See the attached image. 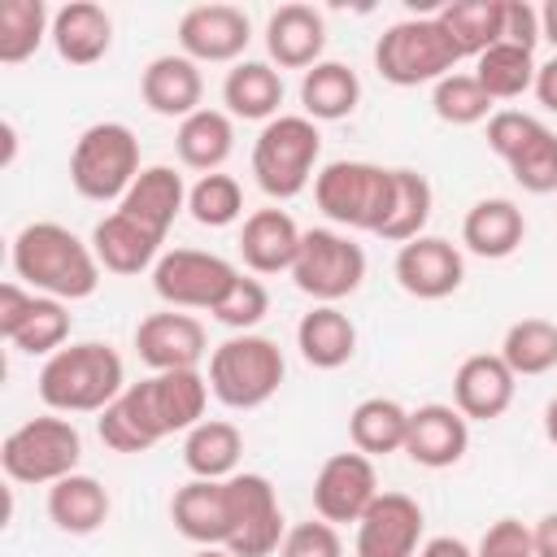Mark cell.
<instances>
[{
	"instance_id": "6da1fadb",
	"label": "cell",
	"mask_w": 557,
	"mask_h": 557,
	"mask_svg": "<svg viewBox=\"0 0 557 557\" xmlns=\"http://www.w3.org/2000/svg\"><path fill=\"white\" fill-rule=\"evenodd\" d=\"M13 278L52 300H87L100 287V261L61 222H26L9 248Z\"/></svg>"
},
{
	"instance_id": "7a4b0ae2",
	"label": "cell",
	"mask_w": 557,
	"mask_h": 557,
	"mask_svg": "<svg viewBox=\"0 0 557 557\" xmlns=\"http://www.w3.org/2000/svg\"><path fill=\"white\" fill-rule=\"evenodd\" d=\"M35 387H39V400L48 405V413H65V418L100 413L126 392V366L113 344L78 339V344H65L61 352L44 357Z\"/></svg>"
},
{
	"instance_id": "3957f363",
	"label": "cell",
	"mask_w": 557,
	"mask_h": 557,
	"mask_svg": "<svg viewBox=\"0 0 557 557\" xmlns=\"http://www.w3.org/2000/svg\"><path fill=\"white\" fill-rule=\"evenodd\" d=\"M322 161V131L305 113H278L252 139V178L270 200H296Z\"/></svg>"
},
{
	"instance_id": "277c9868",
	"label": "cell",
	"mask_w": 557,
	"mask_h": 557,
	"mask_svg": "<svg viewBox=\"0 0 557 557\" xmlns=\"http://www.w3.org/2000/svg\"><path fill=\"white\" fill-rule=\"evenodd\" d=\"M283 374H287L283 348L257 331H244V335L222 339L209 352L205 379H209V392L218 405L248 413V409H261L265 400H274V392L283 387Z\"/></svg>"
},
{
	"instance_id": "5b68a950",
	"label": "cell",
	"mask_w": 557,
	"mask_h": 557,
	"mask_svg": "<svg viewBox=\"0 0 557 557\" xmlns=\"http://www.w3.org/2000/svg\"><path fill=\"white\" fill-rule=\"evenodd\" d=\"M83 461V435L65 413H39L13 426L0 444V470L9 483L52 487Z\"/></svg>"
},
{
	"instance_id": "8992f818",
	"label": "cell",
	"mask_w": 557,
	"mask_h": 557,
	"mask_svg": "<svg viewBox=\"0 0 557 557\" xmlns=\"http://www.w3.org/2000/svg\"><path fill=\"white\" fill-rule=\"evenodd\" d=\"M139 170V139L126 122H91L70 148V183L96 205H117Z\"/></svg>"
},
{
	"instance_id": "52a82bcc",
	"label": "cell",
	"mask_w": 557,
	"mask_h": 557,
	"mask_svg": "<svg viewBox=\"0 0 557 557\" xmlns=\"http://www.w3.org/2000/svg\"><path fill=\"white\" fill-rule=\"evenodd\" d=\"M457 48L431 17H400L374 39V70L392 87H435L457 70Z\"/></svg>"
},
{
	"instance_id": "ba28073f",
	"label": "cell",
	"mask_w": 557,
	"mask_h": 557,
	"mask_svg": "<svg viewBox=\"0 0 557 557\" xmlns=\"http://www.w3.org/2000/svg\"><path fill=\"white\" fill-rule=\"evenodd\" d=\"M313 200L331 226L379 235L392 209V170L374 161H326L313 178Z\"/></svg>"
},
{
	"instance_id": "9c48e42d",
	"label": "cell",
	"mask_w": 557,
	"mask_h": 557,
	"mask_svg": "<svg viewBox=\"0 0 557 557\" xmlns=\"http://www.w3.org/2000/svg\"><path fill=\"white\" fill-rule=\"evenodd\" d=\"M292 283L313 305H339L366 283V248L339 226H309L292 265Z\"/></svg>"
},
{
	"instance_id": "30bf717a",
	"label": "cell",
	"mask_w": 557,
	"mask_h": 557,
	"mask_svg": "<svg viewBox=\"0 0 557 557\" xmlns=\"http://www.w3.org/2000/svg\"><path fill=\"white\" fill-rule=\"evenodd\" d=\"M487 148L509 165L513 183L531 196L557 191V131L522 109H496L487 117Z\"/></svg>"
},
{
	"instance_id": "8fae6325",
	"label": "cell",
	"mask_w": 557,
	"mask_h": 557,
	"mask_svg": "<svg viewBox=\"0 0 557 557\" xmlns=\"http://www.w3.org/2000/svg\"><path fill=\"white\" fill-rule=\"evenodd\" d=\"M226 500H231L226 553H235V557H274L283 535H287V518H283L274 483L257 470H239V474L226 479Z\"/></svg>"
},
{
	"instance_id": "7c38bea8",
	"label": "cell",
	"mask_w": 557,
	"mask_h": 557,
	"mask_svg": "<svg viewBox=\"0 0 557 557\" xmlns=\"http://www.w3.org/2000/svg\"><path fill=\"white\" fill-rule=\"evenodd\" d=\"M239 270L205 248H170L161 252V261L152 265V292L170 305V309H205L213 313L218 300L235 287Z\"/></svg>"
},
{
	"instance_id": "4fadbf2b",
	"label": "cell",
	"mask_w": 557,
	"mask_h": 557,
	"mask_svg": "<svg viewBox=\"0 0 557 557\" xmlns=\"http://www.w3.org/2000/svg\"><path fill=\"white\" fill-rule=\"evenodd\" d=\"M0 335L26 357H52L70 344V309L9 278L0 283Z\"/></svg>"
},
{
	"instance_id": "5bb4252c",
	"label": "cell",
	"mask_w": 557,
	"mask_h": 557,
	"mask_svg": "<svg viewBox=\"0 0 557 557\" xmlns=\"http://www.w3.org/2000/svg\"><path fill=\"white\" fill-rule=\"evenodd\" d=\"M379 470L366 453H331L313 474V513L331 527H357L361 513L379 500Z\"/></svg>"
},
{
	"instance_id": "9a60e30c",
	"label": "cell",
	"mask_w": 557,
	"mask_h": 557,
	"mask_svg": "<svg viewBox=\"0 0 557 557\" xmlns=\"http://www.w3.org/2000/svg\"><path fill=\"white\" fill-rule=\"evenodd\" d=\"M174 35L178 52L196 65H239L252 44V22L239 4H191Z\"/></svg>"
},
{
	"instance_id": "2e32d148",
	"label": "cell",
	"mask_w": 557,
	"mask_h": 557,
	"mask_svg": "<svg viewBox=\"0 0 557 557\" xmlns=\"http://www.w3.org/2000/svg\"><path fill=\"white\" fill-rule=\"evenodd\" d=\"M426 544V513L405 492H379V500L361 513L352 557H418Z\"/></svg>"
},
{
	"instance_id": "e0dca14e",
	"label": "cell",
	"mask_w": 557,
	"mask_h": 557,
	"mask_svg": "<svg viewBox=\"0 0 557 557\" xmlns=\"http://www.w3.org/2000/svg\"><path fill=\"white\" fill-rule=\"evenodd\" d=\"M392 274L405 296L413 300H448L466 283V257L444 235H418L396 248Z\"/></svg>"
},
{
	"instance_id": "ac0fdd59",
	"label": "cell",
	"mask_w": 557,
	"mask_h": 557,
	"mask_svg": "<svg viewBox=\"0 0 557 557\" xmlns=\"http://www.w3.org/2000/svg\"><path fill=\"white\" fill-rule=\"evenodd\" d=\"M135 352L152 374L165 370H200L205 352H209V335L205 322L183 313V309H161L139 318L135 326Z\"/></svg>"
},
{
	"instance_id": "d6986e66",
	"label": "cell",
	"mask_w": 557,
	"mask_h": 557,
	"mask_svg": "<svg viewBox=\"0 0 557 557\" xmlns=\"http://www.w3.org/2000/svg\"><path fill=\"white\" fill-rule=\"evenodd\" d=\"M513 396H518V374L500 361V352H470L453 370V409L466 422L505 418Z\"/></svg>"
},
{
	"instance_id": "ffe728a7",
	"label": "cell",
	"mask_w": 557,
	"mask_h": 557,
	"mask_svg": "<svg viewBox=\"0 0 557 557\" xmlns=\"http://www.w3.org/2000/svg\"><path fill=\"white\" fill-rule=\"evenodd\" d=\"M470 453V422L444 405H418L409 409V431H405V457L422 470H448Z\"/></svg>"
},
{
	"instance_id": "44dd1931",
	"label": "cell",
	"mask_w": 557,
	"mask_h": 557,
	"mask_svg": "<svg viewBox=\"0 0 557 557\" xmlns=\"http://www.w3.org/2000/svg\"><path fill=\"white\" fill-rule=\"evenodd\" d=\"M265 52L274 70H313L326 61V17L313 4H278L265 17Z\"/></svg>"
},
{
	"instance_id": "7402d4cb",
	"label": "cell",
	"mask_w": 557,
	"mask_h": 557,
	"mask_svg": "<svg viewBox=\"0 0 557 557\" xmlns=\"http://www.w3.org/2000/svg\"><path fill=\"white\" fill-rule=\"evenodd\" d=\"M170 522L183 540L196 548H226L231 531V500H226V479H187L170 496Z\"/></svg>"
},
{
	"instance_id": "603a6c76",
	"label": "cell",
	"mask_w": 557,
	"mask_h": 557,
	"mask_svg": "<svg viewBox=\"0 0 557 557\" xmlns=\"http://www.w3.org/2000/svg\"><path fill=\"white\" fill-rule=\"evenodd\" d=\"M139 96L157 117H191L196 109H205V74L191 57L183 52H161L144 65L139 74Z\"/></svg>"
},
{
	"instance_id": "cb8c5ba5",
	"label": "cell",
	"mask_w": 557,
	"mask_h": 557,
	"mask_svg": "<svg viewBox=\"0 0 557 557\" xmlns=\"http://www.w3.org/2000/svg\"><path fill=\"white\" fill-rule=\"evenodd\" d=\"M165 239L152 235L148 226H139L135 218H126L122 209L104 213L96 226H91V252L100 261V270L109 274H122V278H135V274H152V265L161 261V248Z\"/></svg>"
},
{
	"instance_id": "d4e9b609",
	"label": "cell",
	"mask_w": 557,
	"mask_h": 557,
	"mask_svg": "<svg viewBox=\"0 0 557 557\" xmlns=\"http://www.w3.org/2000/svg\"><path fill=\"white\" fill-rule=\"evenodd\" d=\"M305 231L287 209H252L239 226V257L252 274H292Z\"/></svg>"
},
{
	"instance_id": "484cf974",
	"label": "cell",
	"mask_w": 557,
	"mask_h": 557,
	"mask_svg": "<svg viewBox=\"0 0 557 557\" xmlns=\"http://www.w3.org/2000/svg\"><path fill=\"white\" fill-rule=\"evenodd\" d=\"M144 396H148V409L161 426V435H187L196 422H205V409H209V379L200 370H165V374H148L139 379Z\"/></svg>"
},
{
	"instance_id": "4316f807",
	"label": "cell",
	"mask_w": 557,
	"mask_h": 557,
	"mask_svg": "<svg viewBox=\"0 0 557 557\" xmlns=\"http://www.w3.org/2000/svg\"><path fill=\"white\" fill-rule=\"evenodd\" d=\"M52 48L65 65H96L113 48V17L96 0H70L52 9Z\"/></svg>"
},
{
	"instance_id": "83f0119b",
	"label": "cell",
	"mask_w": 557,
	"mask_h": 557,
	"mask_svg": "<svg viewBox=\"0 0 557 557\" xmlns=\"http://www.w3.org/2000/svg\"><path fill=\"white\" fill-rule=\"evenodd\" d=\"M522 239H527V213L509 196L474 200L461 218V244H466V252H474L483 261L513 257L522 248Z\"/></svg>"
},
{
	"instance_id": "f1b7e54d",
	"label": "cell",
	"mask_w": 557,
	"mask_h": 557,
	"mask_svg": "<svg viewBox=\"0 0 557 557\" xmlns=\"http://www.w3.org/2000/svg\"><path fill=\"white\" fill-rule=\"evenodd\" d=\"M117 209L165 239L174 218L187 209V183L174 165H144L139 178L131 183V191L117 200Z\"/></svg>"
},
{
	"instance_id": "f546056e",
	"label": "cell",
	"mask_w": 557,
	"mask_h": 557,
	"mask_svg": "<svg viewBox=\"0 0 557 557\" xmlns=\"http://www.w3.org/2000/svg\"><path fill=\"white\" fill-rule=\"evenodd\" d=\"M222 104L235 122H274L283 113V70L244 57L222 78Z\"/></svg>"
},
{
	"instance_id": "4dcf8cb0",
	"label": "cell",
	"mask_w": 557,
	"mask_h": 557,
	"mask_svg": "<svg viewBox=\"0 0 557 557\" xmlns=\"http://www.w3.org/2000/svg\"><path fill=\"white\" fill-rule=\"evenodd\" d=\"M300 361L313 370H339L357 357V322L339 305H313L296 322Z\"/></svg>"
},
{
	"instance_id": "1f68e13d",
	"label": "cell",
	"mask_w": 557,
	"mask_h": 557,
	"mask_svg": "<svg viewBox=\"0 0 557 557\" xmlns=\"http://www.w3.org/2000/svg\"><path fill=\"white\" fill-rule=\"evenodd\" d=\"M113 513L109 487L96 474H65L61 483L48 487V518L61 535H96Z\"/></svg>"
},
{
	"instance_id": "d6a6232c",
	"label": "cell",
	"mask_w": 557,
	"mask_h": 557,
	"mask_svg": "<svg viewBox=\"0 0 557 557\" xmlns=\"http://www.w3.org/2000/svg\"><path fill=\"white\" fill-rule=\"evenodd\" d=\"M174 152L196 174H218L235 152V117L226 109H196L174 131Z\"/></svg>"
},
{
	"instance_id": "836d02e7",
	"label": "cell",
	"mask_w": 557,
	"mask_h": 557,
	"mask_svg": "<svg viewBox=\"0 0 557 557\" xmlns=\"http://www.w3.org/2000/svg\"><path fill=\"white\" fill-rule=\"evenodd\" d=\"M244 431L231 418H205L183 435V466L191 479H231L239 474Z\"/></svg>"
},
{
	"instance_id": "e575fe53",
	"label": "cell",
	"mask_w": 557,
	"mask_h": 557,
	"mask_svg": "<svg viewBox=\"0 0 557 557\" xmlns=\"http://www.w3.org/2000/svg\"><path fill=\"white\" fill-rule=\"evenodd\" d=\"M361 104V78L344 61H318L300 74V113L313 122H344Z\"/></svg>"
},
{
	"instance_id": "d590c367",
	"label": "cell",
	"mask_w": 557,
	"mask_h": 557,
	"mask_svg": "<svg viewBox=\"0 0 557 557\" xmlns=\"http://www.w3.org/2000/svg\"><path fill=\"white\" fill-rule=\"evenodd\" d=\"M96 435L113 453H148V448H157L165 440L139 383H126V392L109 409L96 413Z\"/></svg>"
},
{
	"instance_id": "8d00e7d4",
	"label": "cell",
	"mask_w": 557,
	"mask_h": 557,
	"mask_svg": "<svg viewBox=\"0 0 557 557\" xmlns=\"http://www.w3.org/2000/svg\"><path fill=\"white\" fill-rule=\"evenodd\" d=\"M435 22L453 39L457 57H483L492 44L505 39V0H453L435 9Z\"/></svg>"
},
{
	"instance_id": "74e56055",
	"label": "cell",
	"mask_w": 557,
	"mask_h": 557,
	"mask_svg": "<svg viewBox=\"0 0 557 557\" xmlns=\"http://www.w3.org/2000/svg\"><path fill=\"white\" fill-rule=\"evenodd\" d=\"M405 431H409V409L392 396H366L348 413V440L366 457L405 453Z\"/></svg>"
},
{
	"instance_id": "f35d334b",
	"label": "cell",
	"mask_w": 557,
	"mask_h": 557,
	"mask_svg": "<svg viewBox=\"0 0 557 557\" xmlns=\"http://www.w3.org/2000/svg\"><path fill=\"white\" fill-rule=\"evenodd\" d=\"M431 209H435V191H431L426 174H418L409 165H396L392 170V209H387V218L379 226V239L409 244V239L426 235Z\"/></svg>"
},
{
	"instance_id": "ab89813d",
	"label": "cell",
	"mask_w": 557,
	"mask_h": 557,
	"mask_svg": "<svg viewBox=\"0 0 557 557\" xmlns=\"http://www.w3.org/2000/svg\"><path fill=\"white\" fill-rule=\"evenodd\" d=\"M500 361L518 379H540L557 370V322L553 318H518L500 335Z\"/></svg>"
},
{
	"instance_id": "60d3db41",
	"label": "cell",
	"mask_w": 557,
	"mask_h": 557,
	"mask_svg": "<svg viewBox=\"0 0 557 557\" xmlns=\"http://www.w3.org/2000/svg\"><path fill=\"white\" fill-rule=\"evenodd\" d=\"M52 39V9L44 0H4L0 4V65H22Z\"/></svg>"
},
{
	"instance_id": "b9f144b4",
	"label": "cell",
	"mask_w": 557,
	"mask_h": 557,
	"mask_svg": "<svg viewBox=\"0 0 557 557\" xmlns=\"http://www.w3.org/2000/svg\"><path fill=\"white\" fill-rule=\"evenodd\" d=\"M535 52L518 44H492L483 57H474V78L492 100H518L535 87Z\"/></svg>"
},
{
	"instance_id": "7bdbcfd3",
	"label": "cell",
	"mask_w": 557,
	"mask_h": 557,
	"mask_svg": "<svg viewBox=\"0 0 557 557\" xmlns=\"http://www.w3.org/2000/svg\"><path fill=\"white\" fill-rule=\"evenodd\" d=\"M187 213L196 226H209V231H226L244 218V187L235 174L218 170V174H200L191 187H187Z\"/></svg>"
},
{
	"instance_id": "ee69618b",
	"label": "cell",
	"mask_w": 557,
	"mask_h": 557,
	"mask_svg": "<svg viewBox=\"0 0 557 557\" xmlns=\"http://www.w3.org/2000/svg\"><path fill=\"white\" fill-rule=\"evenodd\" d=\"M492 96L479 87V78L474 74H466V70H453L448 78H440L435 87H431V109H435V117L440 122H448V126H479V122H487L492 117Z\"/></svg>"
},
{
	"instance_id": "f6af8a7d",
	"label": "cell",
	"mask_w": 557,
	"mask_h": 557,
	"mask_svg": "<svg viewBox=\"0 0 557 557\" xmlns=\"http://www.w3.org/2000/svg\"><path fill=\"white\" fill-rule=\"evenodd\" d=\"M265 313H270V292H265V283H261V278H248V274L239 270L235 287H231V292L218 300L213 322H222L226 331L244 335V331H252V326H257Z\"/></svg>"
},
{
	"instance_id": "bcb514c9",
	"label": "cell",
	"mask_w": 557,
	"mask_h": 557,
	"mask_svg": "<svg viewBox=\"0 0 557 557\" xmlns=\"http://www.w3.org/2000/svg\"><path fill=\"white\" fill-rule=\"evenodd\" d=\"M278 557H344L339 527H331L322 518L296 522V527H287V535L278 544Z\"/></svg>"
},
{
	"instance_id": "7dc6e473",
	"label": "cell",
	"mask_w": 557,
	"mask_h": 557,
	"mask_svg": "<svg viewBox=\"0 0 557 557\" xmlns=\"http://www.w3.org/2000/svg\"><path fill=\"white\" fill-rule=\"evenodd\" d=\"M474 557H535V548H531V527L518 522V518H496V522L483 531Z\"/></svg>"
},
{
	"instance_id": "c3c4849f",
	"label": "cell",
	"mask_w": 557,
	"mask_h": 557,
	"mask_svg": "<svg viewBox=\"0 0 557 557\" xmlns=\"http://www.w3.org/2000/svg\"><path fill=\"white\" fill-rule=\"evenodd\" d=\"M505 44L535 52L540 44V9L527 0H505Z\"/></svg>"
},
{
	"instance_id": "681fc988",
	"label": "cell",
	"mask_w": 557,
	"mask_h": 557,
	"mask_svg": "<svg viewBox=\"0 0 557 557\" xmlns=\"http://www.w3.org/2000/svg\"><path fill=\"white\" fill-rule=\"evenodd\" d=\"M531 91H535V100H540L548 113H557V52L535 70V87H531Z\"/></svg>"
},
{
	"instance_id": "f907efd6",
	"label": "cell",
	"mask_w": 557,
	"mask_h": 557,
	"mask_svg": "<svg viewBox=\"0 0 557 557\" xmlns=\"http://www.w3.org/2000/svg\"><path fill=\"white\" fill-rule=\"evenodd\" d=\"M531 548H535V557H557V509L531 527Z\"/></svg>"
},
{
	"instance_id": "816d5d0a",
	"label": "cell",
	"mask_w": 557,
	"mask_h": 557,
	"mask_svg": "<svg viewBox=\"0 0 557 557\" xmlns=\"http://www.w3.org/2000/svg\"><path fill=\"white\" fill-rule=\"evenodd\" d=\"M418 557H474V548L466 540H457V535H431L418 548Z\"/></svg>"
},
{
	"instance_id": "f5cc1de1",
	"label": "cell",
	"mask_w": 557,
	"mask_h": 557,
	"mask_svg": "<svg viewBox=\"0 0 557 557\" xmlns=\"http://www.w3.org/2000/svg\"><path fill=\"white\" fill-rule=\"evenodd\" d=\"M540 39H548L553 52H557V0L540 4Z\"/></svg>"
},
{
	"instance_id": "db71d44e",
	"label": "cell",
	"mask_w": 557,
	"mask_h": 557,
	"mask_svg": "<svg viewBox=\"0 0 557 557\" xmlns=\"http://www.w3.org/2000/svg\"><path fill=\"white\" fill-rule=\"evenodd\" d=\"M544 435H548V444L557 448V396L544 405Z\"/></svg>"
},
{
	"instance_id": "11a10c76",
	"label": "cell",
	"mask_w": 557,
	"mask_h": 557,
	"mask_svg": "<svg viewBox=\"0 0 557 557\" xmlns=\"http://www.w3.org/2000/svg\"><path fill=\"white\" fill-rule=\"evenodd\" d=\"M191 557H235V553H226V548H196Z\"/></svg>"
}]
</instances>
